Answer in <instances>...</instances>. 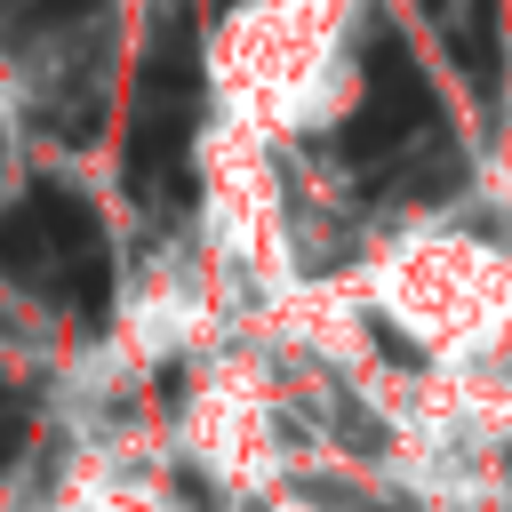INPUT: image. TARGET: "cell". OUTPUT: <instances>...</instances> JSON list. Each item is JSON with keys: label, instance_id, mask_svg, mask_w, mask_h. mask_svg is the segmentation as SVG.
<instances>
[{"label": "cell", "instance_id": "6da1fadb", "mask_svg": "<svg viewBox=\"0 0 512 512\" xmlns=\"http://www.w3.org/2000/svg\"><path fill=\"white\" fill-rule=\"evenodd\" d=\"M192 120H200V24L192 8H168L144 40L136 96H128V144L120 184L136 200H184L192 184Z\"/></svg>", "mask_w": 512, "mask_h": 512}, {"label": "cell", "instance_id": "7a4b0ae2", "mask_svg": "<svg viewBox=\"0 0 512 512\" xmlns=\"http://www.w3.org/2000/svg\"><path fill=\"white\" fill-rule=\"evenodd\" d=\"M432 128H440V96H432V80H424V64L408 56V40L392 32V24H376L368 32V64H360V104L344 112V152L360 160V168H392V160H408L416 144H432Z\"/></svg>", "mask_w": 512, "mask_h": 512}, {"label": "cell", "instance_id": "3957f363", "mask_svg": "<svg viewBox=\"0 0 512 512\" xmlns=\"http://www.w3.org/2000/svg\"><path fill=\"white\" fill-rule=\"evenodd\" d=\"M32 208H40V224H48V296H56L80 328H104V304H112V248H104L96 208H88L72 184H32Z\"/></svg>", "mask_w": 512, "mask_h": 512}, {"label": "cell", "instance_id": "277c9868", "mask_svg": "<svg viewBox=\"0 0 512 512\" xmlns=\"http://www.w3.org/2000/svg\"><path fill=\"white\" fill-rule=\"evenodd\" d=\"M448 56L464 64V88L480 104H496V64H504V0H432Z\"/></svg>", "mask_w": 512, "mask_h": 512}, {"label": "cell", "instance_id": "5b68a950", "mask_svg": "<svg viewBox=\"0 0 512 512\" xmlns=\"http://www.w3.org/2000/svg\"><path fill=\"white\" fill-rule=\"evenodd\" d=\"M0 280H16V288H40V296H48V224H40L32 192H24L16 208H0Z\"/></svg>", "mask_w": 512, "mask_h": 512}, {"label": "cell", "instance_id": "8992f818", "mask_svg": "<svg viewBox=\"0 0 512 512\" xmlns=\"http://www.w3.org/2000/svg\"><path fill=\"white\" fill-rule=\"evenodd\" d=\"M88 8H96V0H40V8L24 16V32H48V24H80Z\"/></svg>", "mask_w": 512, "mask_h": 512}, {"label": "cell", "instance_id": "52a82bcc", "mask_svg": "<svg viewBox=\"0 0 512 512\" xmlns=\"http://www.w3.org/2000/svg\"><path fill=\"white\" fill-rule=\"evenodd\" d=\"M8 440H16V384L0 376V456H8Z\"/></svg>", "mask_w": 512, "mask_h": 512}]
</instances>
